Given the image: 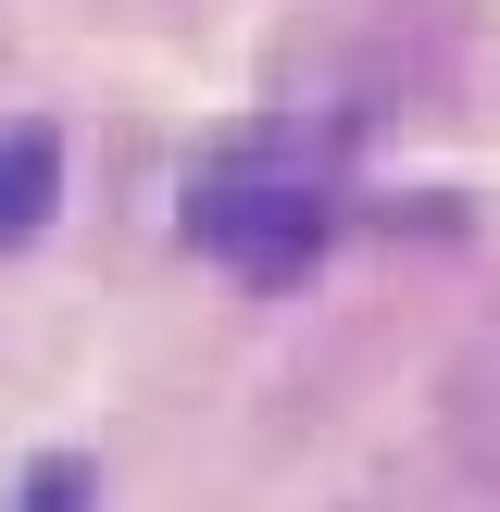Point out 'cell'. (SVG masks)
Returning <instances> with one entry per match:
<instances>
[{"label":"cell","mask_w":500,"mask_h":512,"mask_svg":"<svg viewBox=\"0 0 500 512\" xmlns=\"http://www.w3.org/2000/svg\"><path fill=\"white\" fill-rule=\"evenodd\" d=\"M188 238L213 250L225 275H250V288H288V275H313V250H325V188L288 163V150H225V163L188 188Z\"/></svg>","instance_id":"6da1fadb"},{"label":"cell","mask_w":500,"mask_h":512,"mask_svg":"<svg viewBox=\"0 0 500 512\" xmlns=\"http://www.w3.org/2000/svg\"><path fill=\"white\" fill-rule=\"evenodd\" d=\"M50 200H63V138H50V125H13V138H0V250L38 238Z\"/></svg>","instance_id":"7a4b0ae2"},{"label":"cell","mask_w":500,"mask_h":512,"mask_svg":"<svg viewBox=\"0 0 500 512\" xmlns=\"http://www.w3.org/2000/svg\"><path fill=\"white\" fill-rule=\"evenodd\" d=\"M13 512H100V475L75 463V450H50V463H25V500Z\"/></svg>","instance_id":"3957f363"}]
</instances>
